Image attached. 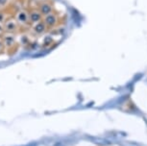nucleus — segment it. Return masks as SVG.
<instances>
[{"label": "nucleus", "instance_id": "obj_1", "mask_svg": "<svg viewBox=\"0 0 147 146\" xmlns=\"http://www.w3.org/2000/svg\"><path fill=\"white\" fill-rule=\"evenodd\" d=\"M15 19L19 26H26L30 23L29 12L26 10H18L15 15Z\"/></svg>", "mask_w": 147, "mask_h": 146}, {"label": "nucleus", "instance_id": "obj_2", "mask_svg": "<svg viewBox=\"0 0 147 146\" xmlns=\"http://www.w3.org/2000/svg\"><path fill=\"white\" fill-rule=\"evenodd\" d=\"M5 33H9V34H16L18 31L19 26L18 23L16 22V20L13 18H7L6 21L3 23Z\"/></svg>", "mask_w": 147, "mask_h": 146}, {"label": "nucleus", "instance_id": "obj_3", "mask_svg": "<svg viewBox=\"0 0 147 146\" xmlns=\"http://www.w3.org/2000/svg\"><path fill=\"white\" fill-rule=\"evenodd\" d=\"M59 16H58L54 12L49 13L45 16H43L42 21L46 25L47 29H53L57 26V24L59 23Z\"/></svg>", "mask_w": 147, "mask_h": 146}, {"label": "nucleus", "instance_id": "obj_4", "mask_svg": "<svg viewBox=\"0 0 147 146\" xmlns=\"http://www.w3.org/2000/svg\"><path fill=\"white\" fill-rule=\"evenodd\" d=\"M1 38H2V41H3V45L5 48L11 49L16 44V38L15 37V34L5 33Z\"/></svg>", "mask_w": 147, "mask_h": 146}, {"label": "nucleus", "instance_id": "obj_5", "mask_svg": "<svg viewBox=\"0 0 147 146\" xmlns=\"http://www.w3.org/2000/svg\"><path fill=\"white\" fill-rule=\"evenodd\" d=\"M38 12H40L42 16H45L49 13H53L54 12V8H53V5H52L50 2L48 1H43L38 5Z\"/></svg>", "mask_w": 147, "mask_h": 146}, {"label": "nucleus", "instance_id": "obj_6", "mask_svg": "<svg viewBox=\"0 0 147 146\" xmlns=\"http://www.w3.org/2000/svg\"><path fill=\"white\" fill-rule=\"evenodd\" d=\"M31 30L35 35L42 36V35L45 34L47 27H46L45 24H44L43 21L41 20V21H40V22H37L35 24H31Z\"/></svg>", "mask_w": 147, "mask_h": 146}, {"label": "nucleus", "instance_id": "obj_7", "mask_svg": "<svg viewBox=\"0 0 147 146\" xmlns=\"http://www.w3.org/2000/svg\"><path fill=\"white\" fill-rule=\"evenodd\" d=\"M43 16L42 15L38 12V10H32L29 12V21L30 24H35L37 22H40V21L42 20Z\"/></svg>", "mask_w": 147, "mask_h": 146}, {"label": "nucleus", "instance_id": "obj_8", "mask_svg": "<svg viewBox=\"0 0 147 146\" xmlns=\"http://www.w3.org/2000/svg\"><path fill=\"white\" fill-rule=\"evenodd\" d=\"M53 42H54V40H53V38H52V36L44 34V36L42 37V42H41L43 47H49Z\"/></svg>", "mask_w": 147, "mask_h": 146}, {"label": "nucleus", "instance_id": "obj_9", "mask_svg": "<svg viewBox=\"0 0 147 146\" xmlns=\"http://www.w3.org/2000/svg\"><path fill=\"white\" fill-rule=\"evenodd\" d=\"M7 15H6V13L3 12V11H0V23L3 24L7 19Z\"/></svg>", "mask_w": 147, "mask_h": 146}, {"label": "nucleus", "instance_id": "obj_10", "mask_svg": "<svg viewBox=\"0 0 147 146\" xmlns=\"http://www.w3.org/2000/svg\"><path fill=\"white\" fill-rule=\"evenodd\" d=\"M9 0H0V8H3L8 4Z\"/></svg>", "mask_w": 147, "mask_h": 146}, {"label": "nucleus", "instance_id": "obj_11", "mask_svg": "<svg viewBox=\"0 0 147 146\" xmlns=\"http://www.w3.org/2000/svg\"><path fill=\"white\" fill-rule=\"evenodd\" d=\"M5 34V30H4V25L2 23H0V37H2Z\"/></svg>", "mask_w": 147, "mask_h": 146}, {"label": "nucleus", "instance_id": "obj_12", "mask_svg": "<svg viewBox=\"0 0 147 146\" xmlns=\"http://www.w3.org/2000/svg\"><path fill=\"white\" fill-rule=\"evenodd\" d=\"M4 49V45H3V41H2V38L0 37V52Z\"/></svg>", "mask_w": 147, "mask_h": 146}]
</instances>
